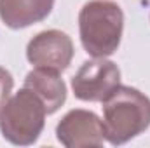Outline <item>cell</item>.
I'll return each instance as SVG.
<instances>
[{"instance_id": "cell-1", "label": "cell", "mask_w": 150, "mask_h": 148, "mask_svg": "<svg viewBox=\"0 0 150 148\" xmlns=\"http://www.w3.org/2000/svg\"><path fill=\"white\" fill-rule=\"evenodd\" d=\"M105 141L120 147L150 127V98L131 85L119 84L101 101Z\"/></svg>"}, {"instance_id": "cell-2", "label": "cell", "mask_w": 150, "mask_h": 148, "mask_svg": "<svg viewBox=\"0 0 150 148\" xmlns=\"http://www.w3.org/2000/svg\"><path fill=\"white\" fill-rule=\"evenodd\" d=\"M124 32V12L108 0H91L79 12V35L93 58H108L119 49Z\"/></svg>"}, {"instance_id": "cell-3", "label": "cell", "mask_w": 150, "mask_h": 148, "mask_svg": "<svg viewBox=\"0 0 150 148\" xmlns=\"http://www.w3.org/2000/svg\"><path fill=\"white\" fill-rule=\"evenodd\" d=\"M45 115L44 101L32 89L23 85L0 110V132L12 145H33L44 131Z\"/></svg>"}, {"instance_id": "cell-4", "label": "cell", "mask_w": 150, "mask_h": 148, "mask_svg": "<svg viewBox=\"0 0 150 148\" xmlns=\"http://www.w3.org/2000/svg\"><path fill=\"white\" fill-rule=\"evenodd\" d=\"M120 84L119 66L107 58L86 61L72 78L74 96L80 101H103Z\"/></svg>"}, {"instance_id": "cell-5", "label": "cell", "mask_w": 150, "mask_h": 148, "mask_svg": "<svg viewBox=\"0 0 150 148\" xmlns=\"http://www.w3.org/2000/svg\"><path fill=\"white\" fill-rule=\"evenodd\" d=\"M74 42L61 30H44L26 45V59L42 70L63 73L74 59Z\"/></svg>"}, {"instance_id": "cell-6", "label": "cell", "mask_w": 150, "mask_h": 148, "mask_svg": "<svg viewBox=\"0 0 150 148\" xmlns=\"http://www.w3.org/2000/svg\"><path fill=\"white\" fill-rule=\"evenodd\" d=\"M56 138L67 148L103 147L105 143L103 120L94 111L82 108L70 110L58 122Z\"/></svg>"}, {"instance_id": "cell-7", "label": "cell", "mask_w": 150, "mask_h": 148, "mask_svg": "<svg viewBox=\"0 0 150 148\" xmlns=\"http://www.w3.org/2000/svg\"><path fill=\"white\" fill-rule=\"evenodd\" d=\"M56 0H0V19L11 30H23L44 21Z\"/></svg>"}, {"instance_id": "cell-8", "label": "cell", "mask_w": 150, "mask_h": 148, "mask_svg": "<svg viewBox=\"0 0 150 148\" xmlns=\"http://www.w3.org/2000/svg\"><path fill=\"white\" fill-rule=\"evenodd\" d=\"M23 85L32 89L44 101L47 115L58 111L67 101V85H65L63 78L59 77V73H56V72L35 68V70L28 72Z\"/></svg>"}, {"instance_id": "cell-9", "label": "cell", "mask_w": 150, "mask_h": 148, "mask_svg": "<svg viewBox=\"0 0 150 148\" xmlns=\"http://www.w3.org/2000/svg\"><path fill=\"white\" fill-rule=\"evenodd\" d=\"M14 89V78L9 70L0 66V110L5 105V101L11 98V92Z\"/></svg>"}]
</instances>
